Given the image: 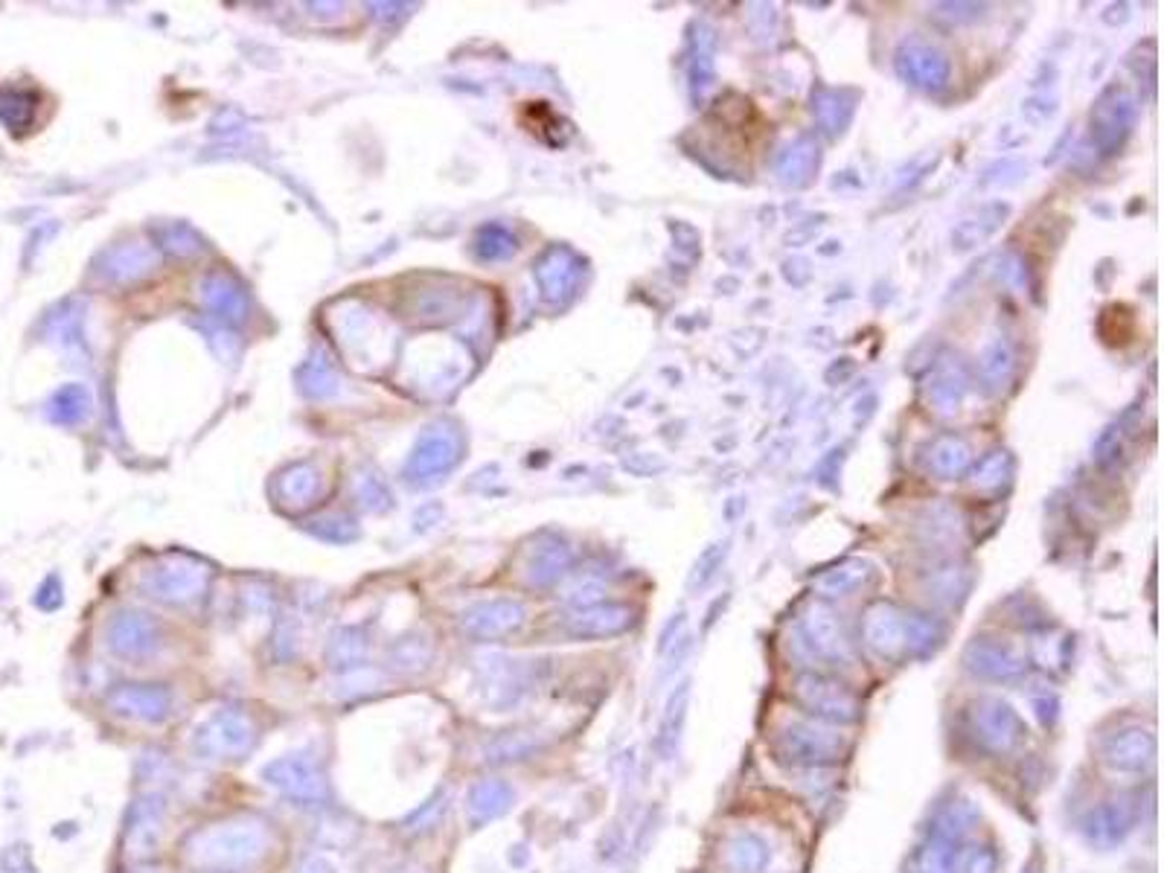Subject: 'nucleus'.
Here are the masks:
<instances>
[{"label":"nucleus","instance_id":"nucleus-1","mask_svg":"<svg viewBox=\"0 0 1164 873\" xmlns=\"http://www.w3.org/2000/svg\"><path fill=\"white\" fill-rule=\"evenodd\" d=\"M271 851L268 824L254 815L213 821L193 830L184 842L189 865L211 873H233L254 867Z\"/></svg>","mask_w":1164,"mask_h":873},{"label":"nucleus","instance_id":"nucleus-2","mask_svg":"<svg viewBox=\"0 0 1164 873\" xmlns=\"http://www.w3.org/2000/svg\"><path fill=\"white\" fill-rule=\"evenodd\" d=\"M256 739H260V730L245 710L222 708L196 725L189 748L198 761L236 763L254 752Z\"/></svg>","mask_w":1164,"mask_h":873},{"label":"nucleus","instance_id":"nucleus-3","mask_svg":"<svg viewBox=\"0 0 1164 873\" xmlns=\"http://www.w3.org/2000/svg\"><path fill=\"white\" fill-rule=\"evenodd\" d=\"M263 781L283 798L297 806H323L330 801V781L317 766L315 757L306 752H292L283 757H274L263 766Z\"/></svg>","mask_w":1164,"mask_h":873},{"label":"nucleus","instance_id":"nucleus-4","mask_svg":"<svg viewBox=\"0 0 1164 873\" xmlns=\"http://www.w3.org/2000/svg\"><path fill=\"white\" fill-rule=\"evenodd\" d=\"M106 708L131 723L160 725L175 710V696L164 685H117L106 696Z\"/></svg>","mask_w":1164,"mask_h":873},{"label":"nucleus","instance_id":"nucleus-5","mask_svg":"<svg viewBox=\"0 0 1164 873\" xmlns=\"http://www.w3.org/2000/svg\"><path fill=\"white\" fill-rule=\"evenodd\" d=\"M166 824V798L158 789L146 792L131 804L126 821V856L131 862H144L158 853L160 836H164Z\"/></svg>","mask_w":1164,"mask_h":873},{"label":"nucleus","instance_id":"nucleus-6","mask_svg":"<svg viewBox=\"0 0 1164 873\" xmlns=\"http://www.w3.org/2000/svg\"><path fill=\"white\" fill-rule=\"evenodd\" d=\"M777 752L783 761L815 766V763L835 761L842 754V737L819 725H789L777 739Z\"/></svg>","mask_w":1164,"mask_h":873},{"label":"nucleus","instance_id":"nucleus-7","mask_svg":"<svg viewBox=\"0 0 1164 873\" xmlns=\"http://www.w3.org/2000/svg\"><path fill=\"white\" fill-rule=\"evenodd\" d=\"M798 696H801V702H804L812 714L819 716V719H826V723L844 725L853 723L859 716L857 696L850 690H844L839 681H830V678H801V681H798Z\"/></svg>","mask_w":1164,"mask_h":873},{"label":"nucleus","instance_id":"nucleus-8","mask_svg":"<svg viewBox=\"0 0 1164 873\" xmlns=\"http://www.w3.org/2000/svg\"><path fill=\"white\" fill-rule=\"evenodd\" d=\"M972 719H976L978 730L976 737L981 739L987 748H992V752H1007V748H1014L1016 743H1019V716L1007 708L1005 702H985V705H978Z\"/></svg>","mask_w":1164,"mask_h":873},{"label":"nucleus","instance_id":"nucleus-9","mask_svg":"<svg viewBox=\"0 0 1164 873\" xmlns=\"http://www.w3.org/2000/svg\"><path fill=\"white\" fill-rule=\"evenodd\" d=\"M512 786L501 777H489V781H478L466 795V813L475 827H481L487 821H496L498 815H503L512 806Z\"/></svg>","mask_w":1164,"mask_h":873},{"label":"nucleus","instance_id":"nucleus-10","mask_svg":"<svg viewBox=\"0 0 1164 873\" xmlns=\"http://www.w3.org/2000/svg\"><path fill=\"white\" fill-rule=\"evenodd\" d=\"M108 644H111V649L120 655V658L137 661V658L151 655L158 638H155V626L146 618H140V615H123V618L114 620Z\"/></svg>","mask_w":1164,"mask_h":873},{"label":"nucleus","instance_id":"nucleus-11","mask_svg":"<svg viewBox=\"0 0 1164 873\" xmlns=\"http://www.w3.org/2000/svg\"><path fill=\"white\" fill-rule=\"evenodd\" d=\"M525 611L516 602H487L481 609L469 611L466 618V629L475 635V638H498V635L510 632L521 624Z\"/></svg>","mask_w":1164,"mask_h":873},{"label":"nucleus","instance_id":"nucleus-12","mask_svg":"<svg viewBox=\"0 0 1164 873\" xmlns=\"http://www.w3.org/2000/svg\"><path fill=\"white\" fill-rule=\"evenodd\" d=\"M967 661L978 676L996 678V681L999 678H1005V681L1007 678H1019L1025 673V664L1001 644H976V647H969Z\"/></svg>","mask_w":1164,"mask_h":873},{"label":"nucleus","instance_id":"nucleus-13","mask_svg":"<svg viewBox=\"0 0 1164 873\" xmlns=\"http://www.w3.org/2000/svg\"><path fill=\"white\" fill-rule=\"evenodd\" d=\"M1150 757H1153V739L1144 730H1124L1118 737H1112L1106 746V761L1124 772L1142 768Z\"/></svg>","mask_w":1164,"mask_h":873},{"label":"nucleus","instance_id":"nucleus-14","mask_svg":"<svg viewBox=\"0 0 1164 873\" xmlns=\"http://www.w3.org/2000/svg\"><path fill=\"white\" fill-rule=\"evenodd\" d=\"M868 640L882 655H894L906 647V620L894 609L879 606L868 615Z\"/></svg>","mask_w":1164,"mask_h":873},{"label":"nucleus","instance_id":"nucleus-15","mask_svg":"<svg viewBox=\"0 0 1164 873\" xmlns=\"http://www.w3.org/2000/svg\"><path fill=\"white\" fill-rule=\"evenodd\" d=\"M632 620V615L626 609H617V606H603V609H588L583 615L571 620V632L574 635H615L620 629H626Z\"/></svg>","mask_w":1164,"mask_h":873},{"label":"nucleus","instance_id":"nucleus-16","mask_svg":"<svg viewBox=\"0 0 1164 873\" xmlns=\"http://www.w3.org/2000/svg\"><path fill=\"white\" fill-rule=\"evenodd\" d=\"M769 862L766 842L757 836H736L728 844V867L734 873H760Z\"/></svg>","mask_w":1164,"mask_h":873},{"label":"nucleus","instance_id":"nucleus-17","mask_svg":"<svg viewBox=\"0 0 1164 873\" xmlns=\"http://www.w3.org/2000/svg\"><path fill=\"white\" fill-rule=\"evenodd\" d=\"M806 629H810V638L819 653L833 655V658L844 655L842 629H839V624L833 620V615H826L824 609H815L810 618H806Z\"/></svg>","mask_w":1164,"mask_h":873},{"label":"nucleus","instance_id":"nucleus-18","mask_svg":"<svg viewBox=\"0 0 1164 873\" xmlns=\"http://www.w3.org/2000/svg\"><path fill=\"white\" fill-rule=\"evenodd\" d=\"M446 810H449V795H446L443 789L437 792V795H431L429 801L422 806H417L411 815H408L399 827H402V833L405 836H422V833H429V830H434L440 821H443Z\"/></svg>","mask_w":1164,"mask_h":873},{"label":"nucleus","instance_id":"nucleus-19","mask_svg":"<svg viewBox=\"0 0 1164 873\" xmlns=\"http://www.w3.org/2000/svg\"><path fill=\"white\" fill-rule=\"evenodd\" d=\"M900 68L902 73L909 76V79H914L917 85H940V79H943V61H940L938 53H929V50H911L909 56H902L900 59Z\"/></svg>","mask_w":1164,"mask_h":873},{"label":"nucleus","instance_id":"nucleus-20","mask_svg":"<svg viewBox=\"0 0 1164 873\" xmlns=\"http://www.w3.org/2000/svg\"><path fill=\"white\" fill-rule=\"evenodd\" d=\"M539 748V737L534 734H507V737H498L496 743L487 746V761L489 763H510V761H525L527 754H534Z\"/></svg>","mask_w":1164,"mask_h":873},{"label":"nucleus","instance_id":"nucleus-21","mask_svg":"<svg viewBox=\"0 0 1164 873\" xmlns=\"http://www.w3.org/2000/svg\"><path fill=\"white\" fill-rule=\"evenodd\" d=\"M364 655H368L364 644L346 632L330 644V664L335 670H359L361 664H364Z\"/></svg>","mask_w":1164,"mask_h":873},{"label":"nucleus","instance_id":"nucleus-22","mask_svg":"<svg viewBox=\"0 0 1164 873\" xmlns=\"http://www.w3.org/2000/svg\"><path fill=\"white\" fill-rule=\"evenodd\" d=\"M684 702H687V687H682L678 696L669 699L667 716H664V723H662V737H658V746H662L664 757H669V752H673V746H676L678 730H682V723H684Z\"/></svg>","mask_w":1164,"mask_h":873},{"label":"nucleus","instance_id":"nucleus-23","mask_svg":"<svg viewBox=\"0 0 1164 873\" xmlns=\"http://www.w3.org/2000/svg\"><path fill=\"white\" fill-rule=\"evenodd\" d=\"M949 873H996V856L987 847H964L952 853Z\"/></svg>","mask_w":1164,"mask_h":873},{"label":"nucleus","instance_id":"nucleus-24","mask_svg":"<svg viewBox=\"0 0 1164 873\" xmlns=\"http://www.w3.org/2000/svg\"><path fill=\"white\" fill-rule=\"evenodd\" d=\"M379 685H382V678H379L373 670H368V673L350 670L339 678V685H335V696H339V699H359V696H368V693L379 690Z\"/></svg>","mask_w":1164,"mask_h":873},{"label":"nucleus","instance_id":"nucleus-25","mask_svg":"<svg viewBox=\"0 0 1164 873\" xmlns=\"http://www.w3.org/2000/svg\"><path fill=\"white\" fill-rule=\"evenodd\" d=\"M949 838L938 836V842L929 844L914 862V873H949L952 867V853L949 851Z\"/></svg>","mask_w":1164,"mask_h":873},{"label":"nucleus","instance_id":"nucleus-26","mask_svg":"<svg viewBox=\"0 0 1164 873\" xmlns=\"http://www.w3.org/2000/svg\"><path fill=\"white\" fill-rule=\"evenodd\" d=\"M1095 821L1097 827L1092 830V836L1104 838V842H1115L1124 833V818L1118 815V810H1101V818Z\"/></svg>","mask_w":1164,"mask_h":873},{"label":"nucleus","instance_id":"nucleus-27","mask_svg":"<svg viewBox=\"0 0 1164 873\" xmlns=\"http://www.w3.org/2000/svg\"><path fill=\"white\" fill-rule=\"evenodd\" d=\"M393 667H397L399 673H422L429 667V653H426V649L417 653V649L411 647H402L393 655Z\"/></svg>","mask_w":1164,"mask_h":873},{"label":"nucleus","instance_id":"nucleus-28","mask_svg":"<svg viewBox=\"0 0 1164 873\" xmlns=\"http://www.w3.org/2000/svg\"><path fill=\"white\" fill-rule=\"evenodd\" d=\"M862 577H864V571H859V565H850V568H842V571L830 573L821 586H824L826 591H833V595H844V591H848L850 586H857Z\"/></svg>","mask_w":1164,"mask_h":873},{"label":"nucleus","instance_id":"nucleus-29","mask_svg":"<svg viewBox=\"0 0 1164 873\" xmlns=\"http://www.w3.org/2000/svg\"><path fill=\"white\" fill-rule=\"evenodd\" d=\"M294 873H341V871L332 859L321 856V853H309V856H303L301 862H297V871Z\"/></svg>","mask_w":1164,"mask_h":873}]
</instances>
